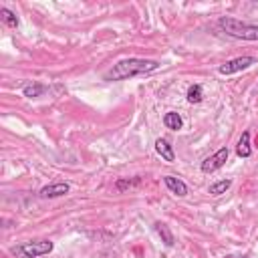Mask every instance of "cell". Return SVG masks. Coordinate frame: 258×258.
I'll list each match as a JSON object with an SVG mask.
<instances>
[{
    "label": "cell",
    "instance_id": "obj_14",
    "mask_svg": "<svg viewBox=\"0 0 258 258\" xmlns=\"http://www.w3.org/2000/svg\"><path fill=\"white\" fill-rule=\"evenodd\" d=\"M0 18H2V22L6 24V26H10V28H16L18 26V16L12 12V10H8V8H0Z\"/></svg>",
    "mask_w": 258,
    "mask_h": 258
},
{
    "label": "cell",
    "instance_id": "obj_9",
    "mask_svg": "<svg viewBox=\"0 0 258 258\" xmlns=\"http://www.w3.org/2000/svg\"><path fill=\"white\" fill-rule=\"evenodd\" d=\"M163 125H165L167 129H171V131H177V129H181V127H183V119H181V115H179V113L169 111V113H165V115H163Z\"/></svg>",
    "mask_w": 258,
    "mask_h": 258
},
{
    "label": "cell",
    "instance_id": "obj_2",
    "mask_svg": "<svg viewBox=\"0 0 258 258\" xmlns=\"http://www.w3.org/2000/svg\"><path fill=\"white\" fill-rule=\"evenodd\" d=\"M218 26L232 38H240V40H258V26L256 24H248L242 22L238 18L232 16H220L218 18Z\"/></svg>",
    "mask_w": 258,
    "mask_h": 258
},
{
    "label": "cell",
    "instance_id": "obj_15",
    "mask_svg": "<svg viewBox=\"0 0 258 258\" xmlns=\"http://www.w3.org/2000/svg\"><path fill=\"white\" fill-rule=\"evenodd\" d=\"M185 97H187L189 103H200V101L204 99V89H202V85H189Z\"/></svg>",
    "mask_w": 258,
    "mask_h": 258
},
{
    "label": "cell",
    "instance_id": "obj_1",
    "mask_svg": "<svg viewBox=\"0 0 258 258\" xmlns=\"http://www.w3.org/2000/svg\"><path fill=\"white\" fill-rule=\"evenodd\" d=\"M157 69H159V62L151 60V58H125V60H119L117 64H113V69H109L103 79L105 81H125V79H133L139 75H149Z\"/></svg>",
    "mask_w": 258,
    "mask_h": 258
},
{
    "label": "cell",
    "instance_id": "obj_8",
    "mask_svg": "<svg viewBox=\"0 0 258 258\" xmlns=\"http://www.w3.org/2000/svg\"><path fill=\"white\" fill-rule=\"evenodd\" d=\"M155 151H157L165 161H173V159H175L173 147L169 145V141H167V139H161V137H159V139L155 141Z\"/></svg>",
    "mask_w": 258,
    "mask_h": 258
},
{
    "label": "cell",
    "instance_id": "obj_4",
    "mask_svg": "<svg viewBox=\"0 0 258 258\" xmlns=\"http://www.w3.org/2000/svg\"><path fill=\"white\" fill-rule=\"evenodd\" d=\"M256 62L254 56H236L224 64L218 67V73L220 75H234V73H240V71H246L248 67H252Z\"/></svg>",
    "mask_w": 258,
    "mask_h": 258
},
{
    "label": "cell",
    "instance_id": "obj_5",
    "mask_svg": "<svg viewBox=\"0 0 258 258\" xmlns=\"http://www.w3.org/2000/svg\"><path fill=\"white\" fill-rule=\"evenodd\" d=\"M228 155H230V151H228V147H222V149H218L214 155H210V157H206L204 161H202V171L204 173H212V171H216V169H220L226 161H228Z\"/></svg>",
    "mask_w": 258,
    "mask_h": 258
},
{
    "label": "cell",
    "instance_id": "obj_12",
    "mask_svg": "<svg viewBox=\"0 0 258 258\" xmlns=\"http://www.w3.org/2000/svg\"><path fill=\"white\" fill-rule=\"evenodd\" d=\"M44 93H46V87H44L42 83H30V85H26V87L22 89V95L28 97V99L40 97V95H44Z\"/></svg>",
    "mask_w": 258,
    "mask_h": 258
},
{
    "label": "cell",
    "instance_id": "obj_11",
    "mask_svg": "<svg viewBox=\"0 0 258 258\" xmlns=\"http://www.w3.org/2000/svg\"><path fill=\"white\" fill-rule=\"evenodd\" d=\"M155 232L159 234V238H161V242L165 244V246H173V234H171V230L167 228V224H163V222H155Z\"/></svg>",
    "mask_w": 258,
    "mask_h": 258
},
{
    "label": "cell",
    "instance_id": "obj_3",
    "mask_svg": "<svg viewBox=\"0 0 258 258\" xmlns=\"http://www.w3.org/2000/svg\"><path fill=\"white\" fill-rule=\"evenodd\" d=\"M54 244L50 240H32V242H24L12 248V254L18 258H38L44 256L48 252H52Z\"/></svg>",
    "mask_w": 258,
    "mask_h": 258
},
{
    "label": "cell",
    "instance_id": "obj_10",
    "mask_svg": "<svg viewBox=\"0 0 258 258\" xmlns=\"http://www.w3.org/2000/svg\"><path fill=\"white\" fill-rule=\"evenodd\" d=\"M236 153H238V157H250L252 155V149H250V133L248 131L242 133V137H240V141L236 145Z\"/></svg>",
    "mask_w": 258,
    "mask_h": 258
},
{
    "label": "cell",
    "instance_id": "obj_17",
    "mask_svg": "<svg viewBox=\"0 0 258 258\" xmlns=\"http://www.w3.org/2000/svg\"><path fill=\"white\" fill-rule=\"evenodd\" d=\"M242 258H248V256H242Z\"/></svg>",
    "mask_w": 258,
    "mask_h": 258
},
{
    "label": "cell",
    "instance_id": "obj_16",
    "mask_svg": "<svg viewBox=\"0 0 258 258\" xmlns=\"http://www.w3.org/2000/svg\"><path fill=\"white\" fill-rule=\"evenodd\" d=\"M139 183H141V177H133V179L119 177V179L115 181V187H117L119 191H125V189H131V187H135V185H139Z\"/></svg>",
    "mask_w": 258,
    "mask_h": 258
},
{
    "label": "cell",
    "instance_id": "obj_13",
    "mask_svg": "<svg viewBox=\"0 0 258 258\" xmlns=\"http://www.w3.org/2000/svg\"><path fill=\"white\" fill-rule=\"evenodd\" d=\"M230 185H232V179H220V181H214V183L208 187V191H210L212 196H220V194H226V191L230 189Z\"/></svg>",
    "mask_w": 258,
    "mask_h": 258
},
{
    "label": "cell",
    "instance_id": "obj_7",
    "mask_svg": "<svg viewBox=\"0 0 258 258\" xmlns=\"http://www.w3.org/2000/svg\"><path fill=\"white\" fill-rule=\"evenodd\" d=\"M163 183L167 185V189L173 194V196H177V198H183V196H187V185L179 179V177H173V175H165L163 177Z\"/></svg>",
    "mask_w": 258,
    "mask_h": 258
},
{
    "label": "cell",
    "instance_id": "obj_6",
    "mask_svg": "<svg viewBox=\"0 0 258 258\" xmlns=\"http://www.w3.org/2000/svg\"><path fill=\"white\" fill-rule=\"evenodd\" d=\"M69 189H71V185H69V183H64V181H58V183H50V185H44V187L38 191V196H40V198H60V196L69 194Z\"/></svg>",
    "mask_w": 258,
    "mask_h": 258
}]
</instances>
